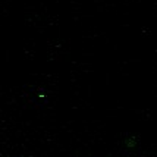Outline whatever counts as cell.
<instances>
[{
  "mask_svg": "<svg viewBox=\"0 0 157 157\" xmlns=\"http://www.w3.org/2000/svg\"><path fill=\"white\" fill-rule=\"evenodd\" d=\"M135 141H137L135 138H131L129 141H126V144H129V147H134V144H135Z\"/></svg>",
  "mask_w": 157,
  "mask_h": 157,
  "instance_id": "cell-1",
  "label": "cell"
}]
</instances>
